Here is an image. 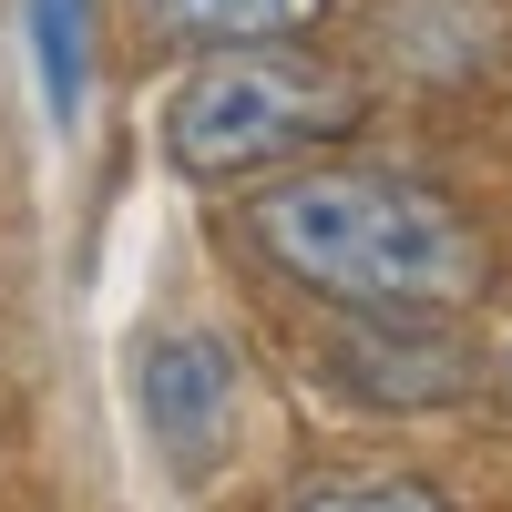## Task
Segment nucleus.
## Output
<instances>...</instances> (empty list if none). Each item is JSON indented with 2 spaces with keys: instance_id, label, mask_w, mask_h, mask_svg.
<instances>
[{
  "instance_id": "obj_6",
  "label": "nucleus",
  "mask_w": 512,
  "mask_h": 512,
  "mask_svg": "<svg viewBox=\"0 0 512 512\" xmlns=\"http://www.w3.org/2000/svg\"><path fill=\"white\" fill-rule=\"evenodd\" d=\"M31 52H41V93L72 123L82 113V82H93V11L82 0H31Z\"/></svg>"
},
{
  "instance_id": "obj_4",
  "label": "nucleus",
  "mask_w": 512,
  "mask_h": 512,
  "mask_svg": "<svg viewBox=\"0 0 512 512\" xmlns=\"http://www.w3.org/2000/svg\"><path fill=\"white\" fill-rule=\"evenodd\" d=\"M318 379L349 410H451L472 390L461 338H441V318H359L338 308V338L318 349Z\"/></svg>"
},
{
  "instance_id": "obj_7",
  "label": "nucleus",
  "mask_w": 512,
  "mask_h": 512,
  "mask_svg": "<svg viewBox=\"0 0 512 512\" xmlns=\"http://www.w3.org/2000/svg\"><path fill=\"white\" fill-rule=\"evenodd\" d=\"M287 512H451L431 482H400V472H328V482H308Z\"/></svg>"
},
{
  "instance_id": "obj_3",
  "label": "nucleus",
  "mask_w": 512,
  "mask_h": 512,
  "mask_svg": "<svg viewBox=\"0 0 512 512\" xmlns=\"http://www.w3.org/2000/svg\"><path fill=\"white\" fill-rule=\"evenodd\" d=\"M236 390H246V369L216 328H154L144 338V359H134V410H144V431L154 451L175 461L185 482H205L226 461L236 441Z\"/></svg>"
},
{
  "instance_id": "obj_1",
  "label": "nucleus",
  "mask_w": 512,
  "mask_h": 512,
  "mask_svg": "<svg viewBox=\"0 0 512 512\" xmlns=\"http://www.w3.org/2000/svg\"><path fill=\"white\" fill-rule=\"evenodd\" d=\"M246 246L287 287L359 318H451L492 287V236L472 205L390 164H308L246 205Z\"/></svg>"
},
{
  "instance_id": "obj_2",
  "label": "nucleus",
  "mask_w": 512,
  "mask_h": 512,
  "mask_svg": "<svg viewBox=\"0 0 512 512\" xmlns=\"http://www.w3.org/2000/svg\"><path fill=\"white\" fill-rule=\"evenodd\" d=\"M359 72H338L297 41H246V52H205L175 103H164V154L185 175L226 185V175H256V164H287L308 144H338L359 123Z\"/></svg>"
},
{
  "instance_id": "obj_5",
  "label": "nucleus",
  "mask_w": 512,
  "mask_h": 512,
  "mask_svg": "<svg viewBox=\"0 0 512 512\" xmlns=\"http://www.w3.org/2000/svg\"><path fill=\"white\" fill-rule=\"evenodd\" d=\"M154 41L185 52H246V41H308L338 0H134Z\"/></svg>"
}]
</instances>
